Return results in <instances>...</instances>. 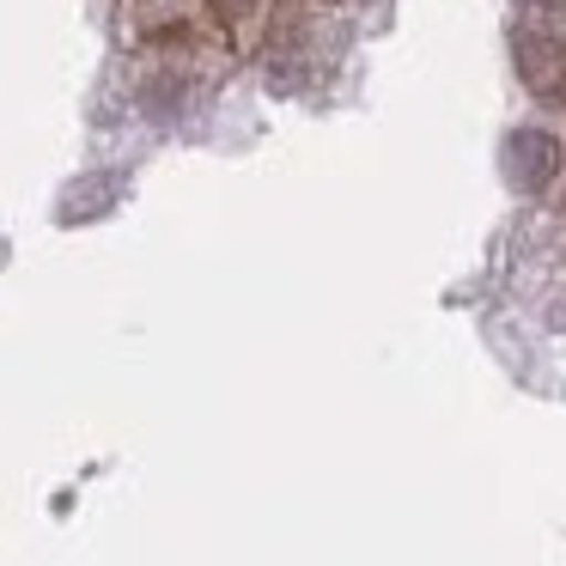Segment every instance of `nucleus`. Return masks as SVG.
<instances>
[{
	"instance_id": "nucleus-1",
	"label": "nucleus",
	"mask_w": 566,
	"mask_h": 566,
	"mask_svg": "<svg viewBox=\"0 0 566 566\" xmlns=\"http://www.w3.org/2000/svg\"><path fill=\"white\" fill-rule=\"evenodd\" d=\"M554 165H560V147H554L542 128H524V135H512V171L524 189H542L554 177Z\"/></svg>"
},
{
	"instance_id": "nucleus-2",
	"label": "nucleus",
	"mask_w": 566,
	"mask_h": 566,
	"mask_svg": "<svg viewBox=\"0 0 566 566\" xmlns=\"http://www.w3.org/2000/svg\"><path fill=\"white\" fill-rule=\"evenodd\" d=\"M542 7H560V0H542Z\"/></svg>"
}]
</instances>
